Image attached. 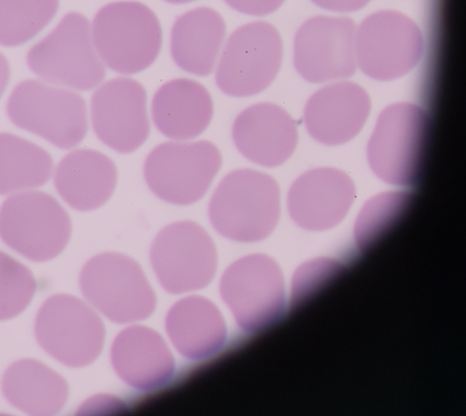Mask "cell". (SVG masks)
I'll return each mask as SVG.
<instances>
[{
  "label": "cell",
  "instance_id": "obj_4",
  "mask_svg": "<svg viewBox=\"0 0 466 416\" xmlns=\"http://www.w3.org/2000/svg\"><path fill=\"white\" fill-rule=\"evenodd\" d=\"M9 120L60 149L79 145L88 130L83 96L67 88L27 79L18 83L6 103Z\"/></svg>",
  "mask_w": 466,
  "mask_h": 416
},
{
  "label": "cell",
  "instance_id": "obj_1",
  "mask_svg": "<svg viewBox=\"0 0 466 416\" xmlns=\"http://www.w3.org/2000/svg\"><path fill=\"white\" fill-rule=\"evenodd\" d=\"M214 229L230 240L251 243L268 237L280 214V191L275 178L251 168L230 171L208 203Z\"/></svg>",
  "mask_w": 466,
  "mask_h": 416
},
{
  "label": "cell",
  "instance_id": "obj_3",
  "mask_svg": "<svg viewBox=\"0 0 466 416\" xmlns=\"http://www.w3.org/2000/svg\"><path fill=\"white\" fill-rule=\"evenodd\" d=\"M26 64L46 83L78 91L95 88L106 73L93 43L90 23L77 12L66 14L28 50Z\"/></svg>",
  "mask_w": 466,
  "mask_h": 416
},
{
  "label": "cell",
  "instance_id": "obj_15",
  "mask_svg": "<svg viewBox=\"0 0 466 416\" xmlns=\"http://www.w3.org/2000/svg\"><path fill=\"white\" fill-rule=\"evenodd\" d=\"M356 25L348 17L313 16L298 29L293 62L307 81L323 83L351 76L357 68Z\"/></svg>",
  "mask_w": 466,
  "mask_h": 416
},
{
  "label": "cell",
  "instance_id": "obj_24",
  "mask_svg": "<svg viewBox=\"0 0 466 416\" xmlns=\"http://www.w3.org/2000/svg\"><path fill=\"white\" fill-rule=\"evenodd\" d=\"M1 388L11 405L31 415L57 413L68 396L65 379L32 359L19 360L11 364L3 374Z\"/></svg>",
  "mask_w": 466,
  "mask_h": 416
},
{
  "label": "cell",
  "instance_id": "obj_22",
  "mask_svg": "<svg viewBox=\"0 0 466 416\" xmlns=\"http://www.w3.org/2000/svg\"><path fill=\"white\" fill-rule=\"evenodd\" d=\"M226 36L222 15L201 6L178 15L171 28L170 53L182 70L207 76L214 70Z\"/></svg>",
  "mask_w": 466,
  "mask_h": 416
},
{
  "label": "cell",
  "instance_id": "obj_14",
  "mask_svg": "<svg viewBox=\"0 0 466 416\" xmlns=\"http://www.w3.org/2000/svg\"><path fill=\"white\" fill-rule=\"evenodd\" d=\"M147 91L130 77H116L103 83L90 99L92 128L96 137L111 149L127 154L147 139L150 122Z\"/></svg>",
  "mask_w": 466,
  "mask_h": 416
},
{
  "label": "cell",
  "instance_id": "obj_27",
  "mask_svg": "<svg viewBox=\"0 0 466 416\" xmlns=\"http://www.w3.org/2000/svg\"><path fill=\"white\" fill-rule=\"evenodd\" d=\"M36 289L30 269L0 251V320L20 314L30 303Z\"/></svg>",
  "mask_w": 466,
  "mask_h": 416
},
{
  "label": "cell",
  "instance_id": "obj_21",
  "mask_svg": "<svg viewBox=\"0 0 466 416\" xmlns=\"http://www.w3.org/2000/svg\"><path fill=\"white\" fill-rule=\"evenodd\" d=\"M117 168L106 155L90 148L66 154L54 174L55 188L62 199L78 211L103 206L113 195Z\"/></svg>",
  "mask_w": 466,
  "mask_h": 416
},
{
  "label": "cell",
  "instance_id": "obj_11",
  "mask_svg": "<svg viewBox=\"0 0 466 416\" xmlns=\"http://www.w3.org/2000/svg\"><path fill=\"white\" fill-rule=\"evenodd\" d=\"M149 259L161 286L177 294L206 287L216 272L218 257L209 234L198 223L182 220L157 234Z\"/></svg>",
  "mask_w": 466,
  "mask_h": 416
},
{
  "label": "cell",
  "instance_id": "obj_31",
  "mask_svg": "<svg viewBox=\"0 0 466 416\" xmlns=\"http://www.w3.org/2000/svg\"><path fill=\"white\" fill-rule=\"evenodd\" d=\"M10 78V67L6 57L0 53V97L3 96Z\"/></svg>",
  "mask_w": 466,
  "mask_h": 416
},
{
  "label": "cell",
  "instance_id": "obj_16",
  "mask_svg": "<svg viewBox=\"0 0 466 416\" xmlns=\"http://www.w3.org/2000/svg\"><path fill=\"white\" fill-rule=\"evenodd\" d=\"M356 196L352 179L334 167H318L300 175L287 197L291 218L301 228L324 230L339 223Z\"/></svg>",
  "mask_w": 466,
  "mask_h": 416
},
{
  "label": "cell",
  "instance_id": "obj_17",
  "mask_svg": "<svg viewBox=\"0 0 466 416\" xmlns=\"http://www.w3.org/2000/svg\"><path fill=\"white\" fill-rule=\"evenodd\" d=\"M238 152L249 161L266 167L286 162L298 143L295 121L278 105L254 104L242 110L231 128Z\"/></svg>",
  "mask_w": 466,
  "mask_h": 416
},
{
  "label": "cell",
  "instance_id": "obj_32",
  "mask_svg": "<svg viewBox=\"0 0 466 416\" xmlns=\"http://www.w3.org/2000/svg\"><path fill=\"white\" fill-rule=\"evenodd\" d=\"M169 4H173V5H181V4H186V3H190V2H193V1H196V0H164Z\"/></svg>",
  "mask_w": 466,
  "mask_h": 416
},
{
  "label": "cell",
  "instance_id": "obj_5",
  "mask_svg": "<svg viewBox=\"0 0 466 416\" xmlns=\"http://www.w3.org/2000/svg\"><path fill=\"white\" fill-rule=\"evenodd\" d=\"M429 116L420 107L392 104L380 113L367 147L372 171L383 181L412 186L420 176L429 136Z\"/></svg>",
  "mask_w": 466,
  "mask_h": 416
},
{
  "label": "cell",
  "instance_id": "obj_23",
  "mask_svg": "<svg viewBox=\"0 0 466 416\" xmlns=\"http://www.w3.org/2000/svg\"><path fill=\"white\" fill-rule=\"evenodd\" d=\"M166 330L176 349L190 360L210 357L222 348L227 338L220 311L199 296H189L174 304L166 318Z\"/></svg>",
  "mask_w": 466,
  "mask_h": 416
},
{
  "label": "cell",
  "instance_id": "obj_20",
  "mask_svg": "<svg viewBox=\"0 0 466 416\" xmlns=\"http://www.w3.org/2000/svg\"><path fill=\"white\" fill-rule=\"evenodd\" d=\"M214 104L208 89L190 78L163 84L151 101V117L165 137L182 141L200 136L213 117Z\"/></svg>",
  "mask_w": 466,
  "mask_h": 416
},
{
  "label": "cell",
  "instance_id": "obj_30",
  "mask_svg": "<svg viewBox=\"0 0 466 416\" xmlns=\"http://www.w3.org/2000/svg\"><path fill=\"white\" fill-rule=\"evenodd\" d=\"M317 5L335 12H352L365 6L370 0H311Z\"/></svg>",
  "mask_w": 466,
  "mask_h": 416
},
{
  "label": "cell",
  "instance_id": "obj_2",
  "mask_svg": "<svg viewBox=\"0 0 466 416\" xmlns=\"http://www.w3.org/2000/svg\"><path fill=\"white\" fill-rule=\"evenodd\" d=\"M96 50L109 69L134 75L149 67L162 46V27L145 4L124 0L102 6L91 28Z\"/></svg>",
  "mask_w": 466,
  "mask_h": 416
},
{
  "label": "cell",
  "instance_id": "obj_18",
  "mask_svg": "<svg viewBox=\"0 0 466 416\" xmlns=\"http://www.w3.org/2000/svg\"><path fill=\"white\" fill-rule=\"evenodd\" d=\"M370 110L367 92L352 82H338L315 92L306 103L305 127L318 142L328 146L347 143L363 127Z\"/></svg>",
  "mask_w": 466,
  "mask_h": 416
},
{
  "label": "cell",
  "instance_id": "obj_28",
  "mask_svg": "<svg viewBox=\"0 0 466 416\" xmlns=\"http://www.w3.org/2000/svg\"><path fill=\"white\" fill-rule=\"evenodd\" d=\"M412 196L405 191H392L378 195L363 207L356 222V238L367 243L396 219L410 204Z\"/></svg>",
  "mask_w": 466,
  "mask_h": 416
},
{
  "label": "cell",
  "instance_id": "obj_29",
  "mask_svg": "<svg viewBox=\"0 0 466 416\" xmlns=\"http://www.w3.org/2000/svg\"><path fill=\"white\" fill-rule=\"evenodd\" d=\"M232 9L248 15L263 16L276 11L285 0H224Z\"/></svg>",
  "mask_w": 466,
  "mask_h": 416
},
{
  "label": "cell",
  "instance_id": "obj_26",
  "mask_svg": "<svg viewBox=\"0 0 466 416\" xmlns=\"http://www.w3.org/2000/svg\"><path fill=\"white\" fill-rule=\"evenodd\" d=\"M59 0H0V46L14 47L36 36L55 17Z\"/></svg>",
  "mask_w": 466,
  "mask_h": 416
},
{
  "label": "cell",
  "instance_id": "obj_6",
  "mask_svg": "<svg viewBox=\"0 0 466 416\" xmlns=\"http://www.w3.org/2000/svg\"><path fill=\"white\" fill-rule=\"evenodd\" d=\"M71 219L50 194L26 190L7 197L0 207V238L25 258L44 262L66 247Z\"/></svg>",
  "mask_w": 466,
  "mask_h": 416
},
{
  "label": "cell",
  "instance_id": "obj_13",
  "mask_svg": "<svg viewBox=\"0 0 466 416\" xmlns=\"http://www.w3.org/2000/svg\"><path fill=\"white\" fill-rule=\"evenodd\" d=\"M279 274L276 262L264 254L242 257L225 270L220 294L242 330L256 331L276 319L282 304Z\"/></svg>",
  "mask_w": 466,
  "mask_h": 416
},
{
  "label": "cell",
  "instance_id": "obj_19",
  "mask_svg": "<svg viewBox=\"0 0 466 416\" xmlns=\"http://www.w3.org/2000/svg\"><path fill=\"white\" fill-rule=\"evenodd\" d=\"M112 365L118 376L131 387L150 391L172 378L175 363L165 340L154 330L131 326L115 339L111 349Z\"/></svg>",
  "mask_w": 466,
  "mask_h": 416
},
{
  "label": "cell",
  "instance_id": "obj_7",
  "mask_svg": "<svg viewBox=\"0 0 466 416\" xmlns=\"http://www.w3.org/2000/svg\"><path fill=\"white\" fill-rule=\"evenodd\" d=\"M222 165L219 149L210 141H169L156 146L143 165L151 192L178 206L199 201Z\"/></svg>",
  "mask_w": 466,
  "mask_h": 416
},
{
  "label": "cell",
  "instance_id": "obj_25",
  "mask_svg": "<svg viewBox=\"0 0 466 416\" xmlns=\"http://www.w3.org/2000/svg\"><path fill=\"white\" fill-rule=\"evenodd\" d=\"M51 155L16 135L0 133V195L39 188L53 173Z\"/></svg>",
  "mask_w": 466,
  "mask_h": 416
},
{
  "label": "cell",
  "instance_id": "obj_8",
  "mask_svg": "<svg viewBox=\"0 0 466 416\" xmlns=\"http://www.w3.org/2000/svg\"><path fill=\"white\" fill-rule=\"evenodd\" d=\"M79 284L88 302L116 323L146 319L156 306L142 269L121 253L105 252L91 258L81 270Z\"/></svg>",
  "mask_w": 466,
  "mask_h": 416
},
{
  "label": "cell",
  "instance_id": "obj_10",
  "mask_svg": "<svg viewBox=\"0 0 466 416\" xmlns=\"http://www.w3.org/2000/svg\"><path fill=\"white\" fill-rule=\"evenodd\" d=\"M35 334L41 348L61 363L79 368L99 355L105 328L86 303L68 294L49 297L40 307Z\"/></svg>",
  "mask_w": 466,
  "mask_h": 416
},
{
  "label": "cell",
  "instance_id": "obj_12",
  "mask_svg": "<svg viewBox=\"0 0 466 416\" xmlns=\"http://www.w3.org/2000/svg\"><path fill=\"white\" fill-rule=\"evenodd\" d=\"M422 52L420 28L398 11L373 13L356 30L357 65L376 80L389 81L406 75L419 63Z\"/></svg>",
  "mask_w": 466,
  "mask_h": 416
},
{
  "label": "cell",
  "instance_id": "obj_9",
  "mask_svg": "<svg viewBox=\"0 0 466 416\" xmlns=\"http://www.w3.org/2000/svg\"><path fill=\"white\" fill-rule=\"evenodd\" d=\"M283 46L277 28L266 21L245 24L228 37L215 73L217 86L234 97L264 91L277 76Z\"/></svg>",
  "mask_w": 466,
  "mask_h": 416
}]
</instances>
